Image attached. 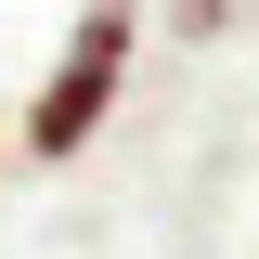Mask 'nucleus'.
Segmentation results:
<instances>
[{
    "instance_id": "nucleus-1",
    "label": "nucleus",
    "mask_w": 259,
    "mask_h": 259,
    "mask_svg": "<svg viewBox=\"0 0 259 259\" xmlns=\"http://www.w3.org/2000/svg\"><path fill=\"white\" fill-rule=\"evenodd\" d=\"M130 39H143V13H130V0H91V13L65 26L52 78H39V104H26V156H39V168L91 156V130L117 117V91H130Z\"/></svg>"
}]
</instances>
